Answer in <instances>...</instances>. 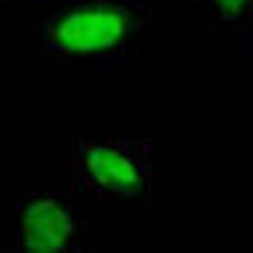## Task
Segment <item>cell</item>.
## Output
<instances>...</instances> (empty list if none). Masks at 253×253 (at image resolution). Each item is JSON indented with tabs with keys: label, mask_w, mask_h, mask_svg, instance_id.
I'll use <instances>...</instances> for the list:
<instances>
[{
	"label": "cell",
	"mask_w": 253,
	"mask_h": 253,
	"mask_svg": "<svg viewBox=\"0 0 253 253\" xmlns=\"http://www.w3.org/2000/svg\"><path fill=\"white\" fill-rule=\"evenodd\" d=\"M149 41L152 14L142 0H64L41 24V44L58 61H128Z\"/></svg>",
	"instance_id": "cell-1"
},
{
	"label": "cell",
	"mask_w": 253,
	"mask_h": 253,
	"mask_svg": "<svg viewBox=\"0 0 253 253\" xmlns=\"http://www.w3.org/2000/svg\"><path fill=\"white\" fill-rule=\"evenodd\" d=\"M71 166L78 186L108 210L145 206L152 196V149L142 138H75Z\"/></svg>",
	"instance_id": "cell-2"
},
{
	"label": "cell",
	"mask_w": 253,
	"mask_h": 253,
	"mask_svg": "<svg viewBox=\"0 0 253 253\" xmlns=\"http://www.w3.org/2000/svg\"><path fill=\"white\" fill-rule=\"evenodd\" d=\"M0 3H24V0H0Z\"/></svg>",
	"instance_id": "cell-5"
},
{
	"label": "cell",
	"mask_w": 253,
	"mask_h": 253,
	"mask_svg": "<svg viewBox=\"0 0 253 253\" xmlns=\"http://www.w3.org/2000/svg\"><path fill=\"white\" fill-rule=\"evenodd\" d=\"M95 240L91 219L61 193H24L17 199V247L20 250H84Z\"/></svg>",
	"instance_id": "cell-3"
},
{
	"label": "cell",
	"mask_w": 253,
	"mask_h": 253,
	"mask_svg": "<svg viewBox=\"0 0 253 253\" xmlns=\"http://www.w3.org/2000/svg\"><path fill=\"white\" fill-rule=\"evenodd\" d=\"M193 3L203 7L216 24H236L253 14V0H193Z\"/></svg>",
	"instance_id": "cell-4"
}]
</instances>
